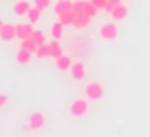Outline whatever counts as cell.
I'll return each mask as SVG.
<instances>
[{
  "instance_id": "cell-1",
  "label": "cell",
  "mask_w": 150,
  "mask_h": 137,
  "mask_svg": "<svg viewBox=\"0 0 150 137\" xmlns=\"http://www.w3.org/2000/svg\"><path fill=\"white\" fill-rule=\"evenodd\" d=\"M89 111H91V107H89V97H74L69 103V114H70V118H74V120L88 118Z\"/></svg>"
},
{
  "instance_id": "cell-2",
  "label": "cell",
  "mask_w": 150,
  "mask_h": 137,
  "mask_svg": "<svg viewBox=\"0 0 150 137\" xmlns=\"http://www.w3.org/2000/svg\"><path fill=\"white\" fill-rule=\"evenodd\" d=\"M46 124H48V116H46V112L33 111V112H29V116H27L25 130L27 131H40Z\"/></svg>"
},
{
  "instance_id": "cell-3",
  "label": "cell",
  "mask_w": 150,
  "mask_h": 137,
  "mask_svg": "<svg viewBox=\"0 0 150 137\" xmlns=\"http://www.w3.org/2000/svg\"><path fill=\"white\" fill-rule=\"evenodd\" d=\"M84 92H86V97H89L91 101H99L105 95V86L101 82H88Z\"/></svg>"
},
{
  "instance_id": "cell-4",
  "label": "cell",
  "mask_w": 150,
  "mask_h": 137,
  "mask_svg": "<svg viewBox=\"0 0 150 137\" xmlns=\"http://www.w3.org/2000/svg\"><path fill=\"white\" fill-rule=\"evenodd\" d=\"M99 34H101L103 40H106V42H116L120 38V31H118L116 23H105V25H101Z\"/></svg>"
},
{
  "instance_id": "cell-5",
  "label": "cell",
  "mask_w": 150,
  "mask_h": 137,
  "mask_svg": "<svg viewBox=\"0 0 150 137\" xmlns=\"http://www.w3.org/2000/svg\"><path fill=\"white\" fill-rule=\"evenodd\" d=\"M69 72H70V78H72V80H84V78L88 76V69H86L84 61H74L72 67L69 69Z\"/></svg>"
},
{
  "instance_id": "cell-6",
  "label": "cell",
  "mask_w": 150,
  "mask_h": 137,
  "mask_svg": "<svg viewBox=\"0 0 150 137\" xmlns=\"http://www.w3.org/2000/svg\"><path fill=\"white\" fill-rule=\"evenodd\" d=\"M110 17H112L114 21H125V19L129 17V8H127V4H124V2L116 4V6L110 10Z\"/></svg>"
},
{
  "instance_id": "cell-7",
  "label": "cell",
  "mask_w": 150,
  "mask_h": 137,
  "mask_svg": "<svg viewBox=\"0 0 150 137\" xmlns=\"http://www.w3.org/2000/svg\"><path fill=\"white\" fill-rule=\"evenodd\" d=\"M33 31H34L33 23H17V25H15V34H17L19 42L25 40V38H30L33 36Z\"/></svg>"
},
{
  "instance_id": "cell-8",
  "label": "cell",
  "mask_w": 150,
  "mask_h": 137,
  "mask_svg": "<svg viewBox=\"0 0 150 137\" xmlns=\"http://www.w3.org/2000/svg\"><path fill=\"white\" fill-rule=\"evenodd\" d=\"M30 8H33V4H30L29 0H15L13 6H11V10H13V13L17 15V17H27V13H29Z\"/></svg>"
},
{
  "instance_id": "cell-9",
  "label": "cell",
  "mask_w": 150,
  "mask_h": 137,
  "mask_svg": "<svg viewBox=\"0 0 150 137\" xmlns=\"http://www.w3.org/2000/svg\"><path fill=\"white\" fill-rule=\"evenodd\" d=\"M74 0H57L53 4V11L55 15H61V13H69V11H74Z\"/></svg>"
},
{
  "instance_id": "cell-10",
  "label": "cell",
  "mask_w": 150,
  "mask_h": 137,
  "mask_svg": "<svg viewBox=\"0 0 150 137\" xmlns=\"http://www.w3.org/2000/svg\"><path fill=\"white\" fill-rule=\"evenodd\" d=\"M13 38H17V34H15V25H13V23H4L2 31H0V40L11 42Z\"/></svg>"
},
{
  "instance_id": "cell-11",
  "label": "cell",
  "mask_w": 150,
  "mask_h": 137,
  "mask_svg": "<svg viewBox=\"0 0 150 137\" xmlns=\"http://www.w3.org/2000/svg\"><path fill=\"white\" fill-rule=\"evenodd\" d=\"M93 19L89 17V15L86 13H74V19H72V27L74 29H86V27H89V23H91Z\"/></svg>"
},
{
  "instance_id": "cell-12",
  "label": "cell",
  "mask_w": 150,
  "mask_h": 137,
  "mask_svg": "<svg viewBox=\"0 0 150 137\" xmlns=\"http://www.w3.org/2000/svg\"><path fill=\"white\" fill-rule=\"evenodd\" d=\"M33 52H29V50L25 48H19L17 52H15V61H17L19 65H29L30 61H33Z\"/></svg>"
},
{
  "instance_id": "cell-13",
  "label": "cell",
  "mask_w": 150,
  "mask_h": 137,
  "mask_svg": "<svg viewBox=\"0 0 150 137\" xmlns=\"http://www.w3.org/2000/svg\"><path fill=\"white\" fill-rule=\"evenodd\" d=\"M50 34H51V38H55V40H63V36H65V25L57 19V21L51 25Z\"/></svg>"
},
{
  "instance_id": "cell-14",
  "label": "cell",
  "mask_w": 150,
  "mask_h": 137,
  "mask_svg": "<svg viewBox=\"0 0 150 137\" xmlns=\"http://www.w3.org/2000/svg\"><path fill=\"white\" fill-rule=\"evenodd\" d=\"M50 46V53H51V59H57V57L63 55V46H61V40H50L48 42Z\"/></svg>"
},
{
  "instance_id": "cell-15",
  "label": "cell",
  "mask_w": 150,
  "mask_h": 137,
  "mask_svg": "<svg viewBox=\"0 0 150 137\" xmlns=\"http://www.w3.org/2000/svg\"><path fill=\"white\" fill-rule=\"evenodd\" d=\"M82 8H84V13H86V15H89L91 19H97L99 10L95 8V4H93L91 0H82Z\"/></svg>"
},
{
  "instance_id": "cell-16",
  "label": "cell",
  "mask_w": 150,
  "mask_h": 137,
  "mask_svg": "<svg viewBox=\"0 0 150 137\" xmlns=\"http://www.w3.org/2000/svg\"><path fill=\"white\" fill-rule=\"evenodd\" d=\"M72 57H69V55H65V53H63L61 57H57V59H55V67H57L59 70H69L70 67H72Z\"/></svg>"
},
{
  "instance_id": "cell-17",
  "label": "cell",
  "mask_w": 150,
  "mask_h": 137,
  "mask_svg": "<svg viewBox=\"0 0 150 137\" xmlns=\"http://www.w3.org/2000/svg\"><path fill=\"white\" fill-rule=\"evenodd\" d=\"M27 19H29V23L36 25V23L42 19V10H40V8H36V6H33L29 10V13H27Z\"/></svg>"
},
{
  "instance_id": "cell-18",
  "label": "cell",
  "mask_w": 150,
  "mask_h": 137,
  "mask_svg": "<svg viewBox=\"0 0 150 137\" xmlns=\"http://www.w3.org/2000/svg\"><path fill=\"white\" fill-rule=\"evenodd\" d=\"M34 55L38 57V59H48V57H51V53H50V46L48 44H40L36 48V53Z\"/></svg>"
},
{
  "instance_id": "cell-19",
  "label": "cell",
  "mask_w": 150,
  "mask_h": 137,
  "mask_svg": "<svg viewBox=\"0 0 150 137\" xmlns=\"http://www.w3.org/2000/svg\"><path fill=\"white\" fill-rule=\"evenodd\" d=\"M21 48H25V50H29V52L36 53L38 44H36V40H34V38L30 36V38H25V40H21Z\"/></svg>"
},
{
  "instance_id": "cell-20",
  "label": "cell",
  "mask_w": 150,
  "mask_h": 137,
  "mask_svg": "<svg viewBox=\"0 0 150 137\" xmlns=\"http://www.w3.org/2000/svg\"><path fill=\"white\" fill-rule=\"evenodd\" d=\"M33 38L36 40V44L40 46V44H48V38H46V34L42 33V31H38V29H34L33 31Z\"/></svg>"
},
{
  "instance_id": "cell-21",
  "label": "cell",
  "mask_w": 150,
  "mask_h": 137,
  "mask_svg": "<svg viewBox=\"0 0 150 137\" xmlns=\"http://www.w3.org/2000/svg\"><path fill=\"white\" fill-rule=\"evenodd\" d=\"M33 6H36V8H40L42 11H46L53 6V2H51V0H33Z\"/></svg>"
},
{
  "instance_id": "cell-22",
  "label": "cell",
  "mask_w": 150,
  "mask_h": 137,
  "mask_svg": "<svg viewBox=\"0 0 150 137\" xmlns=\"http://www.w3.org/2000/svg\"><path fill=\"white\" fill-rule=\"evenodd\" d=\"M91 2L95 4V8L101 11V10H106V4H108V0H91Z\"/></svg>"
},
{
  "instance_id": "cell-23",
  "label": "cell",
  "mask_w": 150,
  "mask_h": 137,
  "mask_svg": "<svg viewBox=\"0 0 150 137\" xmlns=\"http://www.w3.org/2000/svg\"><path fill=\"white\" fill-rule=\"evenodd\" d=\"M6 105H8V95L4 92H0V111H4Z\"/></svg>"
},
{
  "instance_id": "cell-24",
  "label": "cell",
  "mask_w": 150,
  "mask_h": 137,
  "mask_svg": "<svg viewBox=\"0 0 150 137\" xmlns=\"http://www.w3.org/2000/svg\"><path fill=\"white\" fill-rule=\"evenodd\" d=\"M120 2H122V0H108V4H106V10H105V11H108V13H110V10H112L116 4H120Z\"/></svg>"
},
{
  "instance_id": "cell-25",
  "label": "cell",
  "mask_w": 150,
  "mask_h": 137,
  "mask_svg": "<svg viewBox=\"0 0 150 137\" xmlns=\"http://www.w3.org/2000/svg\"><path fill=\"white\" fill-rule=\"evenodd\" d=\"M2 25H4V21H2V19H0V31H2Z\"/></svg>"
},
{
  "instance_id": "cell-26",
  "label": "cell",
  "mask_w": 150,
  "mask_h": 137,
  "mask_svg": "<svg viewBox=\"0 0 150 137\" xmlns=\"http://www.w3.org/2000/svg\"><path fill=\"white\" fill-rule=\"evenodd\" d=\"M76 2H78V0H76Z\"/></svg>"
}]
</instances>
